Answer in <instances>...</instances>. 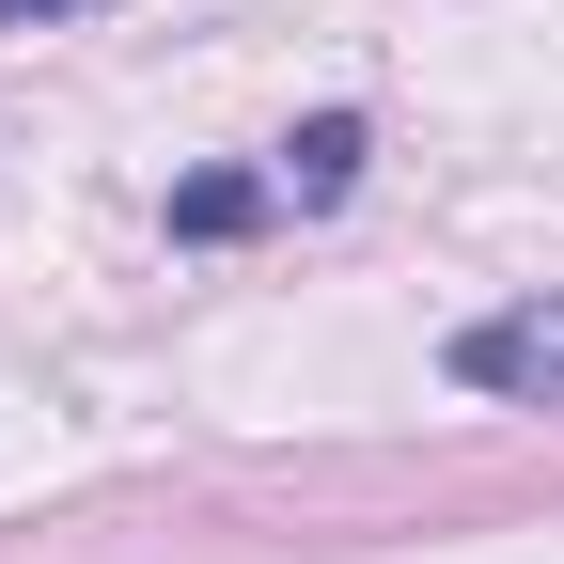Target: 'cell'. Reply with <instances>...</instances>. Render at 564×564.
<instances>
[{"instance_id": "1", "label": "cell", "mask_w": 564, "mask_h": 564, "mask_svg": "<svg viewBox=\"0 0 564 564\" xmlns=\"http://www.w3.org/2000/svg\"><path fill=\"white\" fill-rule=\"evenodd\" d=\"M455 377L470 392H518V408H564V282L518 299V314H470L455 329Z\"/></svg>"}, {"instance_id": "2", "label": "cell", "mask_w": 564, "mask_h": 564, "mask_svg": "<svg viewBox=\"0 0 564 564\" xmlns=\"http://www.w3.org/2000/svg\"><path fill=\"white\" fill-rule=\"evenodd\" d=\"M345 188H361V110H314L282 141V204H345Z\"/></svg>"}, {"instance_id": "3", "label": "cell", "mask_w": 564, "mask_h": 564, "mask_svg": "<svg viewBox=\"0 0 564 564\" xmlns=\"http://www.w3.org/2000/svg\"><path fill=\"white\" fill-rule=\"evenodd\" d=\"M251 220H267L251 173H188V188H173V236H251Z\"/></svg>"}, {"instance_id": "4", "label": "cell", "mask_w": 564, "mask_h": 564, "mask_svg": "<svg viewBox=\"0 0 564 564\" xmlns=\"http://www.w3.org/2000/svg\"><path fill=\"white\" fill-rule=\"evenodd\" d=\"M32 17H79V0H0V32H32Z\"/></svg>"}]
</instances>
